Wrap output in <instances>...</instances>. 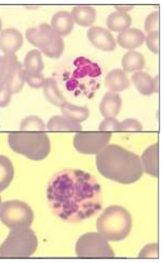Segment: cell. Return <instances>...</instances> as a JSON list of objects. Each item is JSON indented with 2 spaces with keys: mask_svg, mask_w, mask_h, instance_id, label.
<instances>
[{
  "mask_svg": "<svg viewBox=\"0 0 164 263\" xmlns=\"http://www.w3.org/2000/svg\"><path fill=\"white\" fill-rule=\"evenodd\" d=\"M105 84L110 92H122L130 86V81L127 73L122 69H113L109 71L105 78Z\"/></svg>",
  "mask_w": 164,
  "mask_h": 263,
  "instance_id": "ac0fdd59",
  "label": "cell"
},
{
  "mask_svg": "<svg viewBox=\"0 0 164 263\" xmlns=\"http://www.w3.org/2000/svg\"><path fill=\"white\" fill-rule=\"evenodd\" d=\"M115 8H116V11L128 13V10L132 9V6H115Z\"/></svg>",
  "mask_w": 164,
  "mask_h": 263,
  "instance_id": "836d02e7",
  "label": "cell"
},
{
  "mask_svg": "<svg viewBox=\"0 0 164 263\" xmlns=\"http://www.w3.org/2000/svg\"><path fill=\"white\" fill-rule=\"evenodd\" d=\"M132 228V217L128 209L120 205L107 207L97 220L98 232L108 241H121Z\"/></svg>",
  "mask_w": 164,
  "mask_h": 263,
  "instance_id": "3957f363",
  "label": "cell"
},
{
  "mask_svg": "<svg viewBox=\"0 0 164 263\" xmlns=\"http://www.w3.org/2000/svg\"><path fill=\"white\" fill-rule=\"evenodd\" d=\"M74 23L80 26H91L97 19V11L90 5H78L75 6L71 12Z\"/></svg>",
  "mask_w": 164,
  "mask_h": 263,
  "instance_id": "d6986e66",
  "label": "cell"
},
{
  "mask_svg": "<svg viewBox=\"0 0 164 263\" xmlns=\"http://www.w3.org/2000/svg\"><path fill=\"white\" fill-rule=\"evenodd\" d=\"M158 26H159V12L153 11L146 17V24H145L146 31L147 33H149L151 31L158 30Z\"/></svg>",
  "mask_w": 164,
  "mask_h": 263,
  "instance_id": "d6a6232c",
  "label": "cell"
},
{
  "mask_svg": "<svg viewBox=\"0 0 164 263\" xmlns=\"http://www.w3.org/2000/svg\"><path fill=\"white\" fill-rule=\"evenodd\" d=\"M111 138L110 132H81L74 136V147L82 154H98L103 151Z\"/></svg>",
  "mask_w": 164,
  "mask_h": 263,
  "instance_id": "30bf717a",
  "label": "cell"
},
{
  "mask_svg": "<svg viewBox=\"0 0 164 263\" xmlns=\"http://www.w3.org/2000/svg\"><path fill=\"white\" fill-rule=\"evenodd\" d=\"M140 259H156L158 258V245L157 243H151L145 246L138 254Z\"/></svg>",
  "mask_w": 164,
  "mask_h": 263,
  "instance_id": "1f68e13d",
  "label": "cell"
},
{
  "mask_svg": "<svg viewBox=\"0 0 164 263\" xmlns=\"http://www.w3.org/2000/svg\"><path fill=\"white\" fill-rule=\"evenodd\" d=\"M38 246L36 233L29 227L11 229L6 239L0 246L1 258L31 257Z\"/></svg>",
  "mask_w": 164,
  "mask_h": 263,
  "instance_id": "8992f818",
  "label": "cell"
},
{
  "mask_svg": "<svg viewBox=\"0 0 164 263\" xmlns=\"http://www.w3.org/2000/svg\"><path fill=\"white\" fill-rule=\"evenodd\" d=\"M131 81L137 91L143 95L149 96L158 92V77H151L144 71H136L131 76Z\"/></svg>",
  "mask_w": 164,
  "mask_h": 263,
  "instance_id": "4fadbf2b",
  "label": "cell"
},
{
  "mask_svg": "<svg viewBox=\"0 0 164 263\" xmlns=\"http://www.w3.org/2000/svg\"><path fill=\"white\" fill-rule=\"evenodd\" d=\"M23 42L22 33L15 28H7L0 32V49L5 55H15Z\"/></svg>",
  "mask_w": 164,
  "mask_h": 263,
  "instance_id": "7c38bea8",
  "label": "cell"
},
{
  "mask_svg": "<svg viewBox=\"0 0 164 263\" xmlns=\"http://www.w3.org/2000/svg\"><path fill=\"white\" fill-rule=\"evenodd\" d=\"M46 128L49 132H82L83 127L79 122L73 121L66 116L56 115L50 118Z\"/></svg>",
  "mask_w": 164,
  "mask_h": 263,
  "instance_id": "ffe728a7",
  "label": "cell"
},
{
  "mask_svg": "<svg viewBox=\"0 0 164 263\" xmlns=\"http://www.w3.org/2000/svg\"><path fill=\"white\" fill-rule=\"evenodd\" d=\"M96 164L104 177L122 184L134 183L144 174L140 157L118 144H108L96 154Z\"/></svg>",
  "mask_w": 164,
  "mask_h": 263,
  "instance_id": "7a4b0ae2",
  "label": "cell"
},
{
  "mask_svg": "<svg viewBox=\"0 0 164 263\" xmlns=\"http://www.w3.org/2000/svg\"><path fill=\"white\" fill-rule=\"evenodd\" d=\"M120 123L121 122L115 117H107L101 122L99 130L101 132H119Z\"/></svg>",
  "mask_w": 164,
  "mask_h": 263,
  "instance_id": "f546056e",
  "label": "cell"
},
{
  "mask_svg": "<svg viewBox=\"0 0 164 263\" xmlns=\"http://www.w3.org/2000/svg\"><path fill=\"white\" fill-rule=\"evenodd\" d=\"M24 83V69L17 57H0V106H7L11 96L19 93Z\"/></svg>",
  "mask_w": 164,
  "mask_h": 263,
  "instance_id": "5b68a950",
  "label": "cell"
},
{
  "mask_svg": "<svg viewBox=\"0 0 164 263\" xmlns=\"http://www.w3.org/2000/svg\"><path fill=\"white\" fill-rule=\"evenodd\" d=\"M76 254L80 258H113L114 252L109 241L99 232L80 236L76 243Z\"/></svg>",
  "mask_w": 164,
  "mask_h": 263,
  "instance_id": "9c48e42d",
  "label": "cell"
},
{
  "mask_svg": "<svg viewBox=\"0 0 164 263\" xmlns=\"http://www.w3.org/2000/svg\"><path fill=\"white\" fill-rule=\"evenodd\" d=\"M131 22L132 20L128 13L114 11V12H111L108 16L107 26L111 31L122 32L130 28Z\"/></svg>",
  "mask_w": 164,
  "mask_h": 263,
  "instance_id": "7402d4cb",
  "label": "cell"
},
{
  "mask_svg": "<svg viewBox=\"0 0 164 263\" xmlns=\"http://www.w3.org/2000/svg\"><path fill=\"white\" fill-rule=\"evenodd\" d=\"M144 129L142 123L133 118H128L120 123L119 132H142Z\"/></svg>",
  "mask_w": 164,
  "mask_h": 263,
  "instance_id": "f1b7e54d",
  "label": "cell"
},
{
  "mask_svg": "<svg viewBox=\"0 0 164 263\" xmlns=\"http://www.w3.org/2000/svg\"><path fill=\"white\" fill-rule=\"evenodd\" d=\"M25 36L29 43L36 46L41 53H44L47 57L57 59L62 57L65 50L63 38L57 34L47 23L28 28L25 32Z\"/></svg>",
  "mask_w": 164,
  "mask_h": 263,
  "instance_id": "52a82bcc",
  "label": "cell"
},
{
  "mask_svg": "<svg viewBox=\"0 0 164 263\" xmlns=\"http://www.w3.org/2000/svg\"><path fill=\"white\" fill-rule=\"evenodd\" d=\"M23 69L28 72L42 73L44 69V62L40 50L32 49L26 54L23 62Z\"/></svg>",
  "mask_w": 164,
  "mask_h": 263,
  "instance_id": "484cf974",
  "label": "cell"
},
{
  "mask_svg": "<svg viewBox=\"0 0 164 263\" xmlns=\"http://www.w3.org/2000/svg\"><path fill=\"white\" fill-rule=\"evenodd\" d=\"M43 88H44V95L46 99L55 106L61 107L66 102V99L61 92V90L59 89L58 83L54 78L52 77L47 78Z\"/></svg>",
  "mask_w": 164,
  "mask_h": 263,
  "instance_id": "603a6c76",
  "label": "cell"
},
{
  "mask_svg": "<svg viewBox=\"0 0 164 263\" xmlns=\"http://www.w3.org/2000/svg\"><path fill=\"white\" fill-rule=\"evenodd\" d=\"M8 144L14 152L31 160H43L51 151L48 135L44 132H11Z\"/></svg>",
  "mask_w": 164,
  "mask_h": 263,
  "instance_id": "277c9868",
  "label": "cell"
},
{
  "mask_svg": "<svg viewBox=\"0 0 164 263\" xmlns=\"http://www.w3.org/2000/svg\"><path fill=\"white\" fill-rule=\"evenodd\" d=\"M122 106H123V99L121 95L109 91L104 95L100 103V111L105 118L115 117L121 112Z\"/></svg>",
  "mask_w": 164,
  "mask_h": 263,
  "instance_id": "9a60e30c",
  "label": "cell"
},
{
  "mask_svg": "<svg viewBox=\"0 0 164 263\" xmlns=\"http://www.w3.org/2000/svg\"><path fill=\"white\" fill-rule=\"evenodd\" d=\"M158 40H159V31L154 30L149 33H147L146 36V45L148 49L153 52L154 54H157L159 52V45H158Z\"/></svg>",
  "mask_w": 164,
  "mask_h": 263,
  "instance_id": "4dcf8cb0",
  "label": "cell"
},
{
  "mask_svg": "<svg viewBox=\"0 0 164 263\" xmlns=\"http://www.w3.org/2000/svg\"><path fill=\"white\" fill-rule=\"evenodd\" d=\"M122 64L125 72L142 71L146 66V58L142 53L130 50L123 57Z\"/></svg>",
  "mask_w": 164,
  "mask_h": 263,
  "instance_id": "44dd1931",
  "label": "cell"
},
{
  "mask_svg": "<svg viewBox=\"0 0 164 263\" xmlns=\"http://www.w3.org/2000/svg\"><path fill=\"white\" fill-rule=\"evenodd\" d=\"M0 220L9 229L30 227L34 220V212L24 201L8 200L0 203Z\"/></svg>",
  "mask_w": 164,
  "mask_h": 263,
  "instance_id": "ba28073f",
  "label": "cell"
},
{
  "mask_svg": "<svg viewBox=\"0 0 164 263\" xmlns=\"http://www.w3.org/2000/svg\"><path fill=\"white\" fill-rule=\"evenodd\" d=\"M46 129L45 123L41 118L35 115L28 116L21 121L20 130L21 132H44Z\"/></svg>",
  "mask_w": 164,
  "mask_h": 263,
  "instance_id": "4316f807",
  "label": "cell"
},
{
  "mask_svg": "<svg viewBox=\"0 0 164 263\" xmlns=\"http://www.w3.org/2000/svg\"><path fill=\"white\" fill-rule=\"evenodd\" d=\"M61 111L63 113V116H66L67 118L79 123L87 120L90 116V110L87 106L75 105L67 101L61 106Z\"/></svg>",
  "mask_w": 164,
  "mask_h": 263,
  "instance_id": "cb8c5ba5",
  "label": "cell"
},
{
  "mask_svg": "<svg viewBox=\"0 0 164 263\" xmlns=\"http://www.w3.org/2000/svg\"><path fill=\"white\" fill-rule=\"evenodd\" d=\"M1 27H2V23H1V20H0V30H1Z\"/></svg>",
  "mask_w": 164,
  "mask_h": 263,
  "instance_id": "e575fe53",
  "label": "cell"
},
{
  "mask_svg": "<svg viewBox=\"0 0 164 263\" xmlns=\"http://www.w3.org/2000/svg\"><path fill=\"white\" fill-rule=\"evenodd\" d=\"M24 81L32 88H41L46 82V78L42 73H33L24 70Z\"/></svg>",
  "mask_w": 164,
  "mask_h": 263,
  "instance_id": "83f0119b",
  "label": "cell"
},
{
  "mask_svg": "<svg viewBox=\"0 0 164 263\" xmlns=\"http://www.w3.org/2000/svg\"><path fill=\"white\" fill-rule=\"evenodd\" d=\"M140 162L144 172L146 174L157 177L158 176V144L154 143L146 148L140 157Z\"/></svg>",
  "mask_w": 164,
  "mask_h": 263,
  "instance_id": "2e32d148",
  "label": "cell"
},
{
  "mask_svg": "<svg viewBox=\"0 0 164 263\" xmlns=\"http://www.w3.org/2000/svg\"><path fill=\"white\" fill-rule=\"evenodd\" d=\"M14 178V167L11 160L0 155V192L10 185Z\"/></svg>",
  "mask_w": 164,
  "mask_h": 263,
  "instance_id": "d4e9b609",
  "label": "cell"
},
{
  "mask_svg": "<svg viewBox=\"0 0 164 263\" xmlns=\"http://www.w3.org/2000/svg\"><path fill=\"white\" fill-rule=\"evenodd\" d=\"M87 36L91 44L103 51H112L115 49L116 41L110 31L101 26H91L87 32Z\"/></svg>",
  "mask_w": 164,
  "mask_h": 263,
  "instance_id": "8fae6325",
  "label": "cell"
},
{
  "mask_svg": "<svg viewBox=\"0 0 164 263\" xmlns=\"http://www.w3.org/2000/svg\"><path fill=\"white\" fill-rule=\"evenodd\" d=\"M52 29L61 37L69 35L74 29V21L68 11H58L51 19Z\"/></svg>",
  "mask_w": 164,
  "mask_h": 263,
  "instance_id": "e0dca14e",
  "label": "cell"
},
{
  "mask_svg": "<svg viewBox=\"0 0 164 263\" xmlns=\"http://www.w3.org/2000/svg\"><path fill=\"white\" fill-rule=\"evenodd\" d=\"M116 42L125 49L133 50L140 47L146 42V34L140 29L128 28L119 33Z\"/></svg>",
  "mask_w": 164,
  "mask_h": 263,
  "instance_id": "5bb4252c",
  "label": "cell"
},
{
  "mask_svg": "<svg viewBox=\"0 0 164 263\" xmlns=\"http://www.w3.org/2000/svg\"><path fill=\"white\" fill-rule=\"evenodd\" d=\"M47 199L56 216L67 222H80L102 209V189L89 172L61 170L49 182Z\"/></svg>",
  "mask_w": 164,
  "mask_h": 263,
  "instance_id": "6da1fadb",
  "label": "cell"
}]
</instances>
